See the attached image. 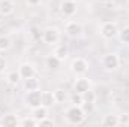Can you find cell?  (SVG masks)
Wrapping results in <instances>:
<instances>
[{"instance_id": "2", "label": "cell", "mask_w": 129, "mask_h": 127, "mask_svg": "<svg viewBox=\"0 0 129 127\" xmlns=\"http://www.w3.org/2000/svg\"><path fill=\"white\" fill-rule=\"evenodd\" d=\"M87 70H89L87 60H84L83 57H77V58L72 60V63H71V72L75 76H83V75L87 73Z\"/></svg>"}, {"instance_id": "24", "label": "cell", "mask_w": 129, "mask_h": 127, "mask_svg": "<svg viewBox=\"0 0 129 127\" xmlns=\"http://www.w3.org/2000/svg\"><path fill=\"white\" fill-rule=\"evenodd\" d=\"M71 102H72V105H78V106H83V105H84L83 94H80V93H75V91H74V94L71 96Z\"/></svg>"}, {"instance_id": "5", "label": "cell", "mask_w": 129, "mask_h": 127, "mask_svg": "<svg viewBox=\"0 0 129 127\" xmlns=\"http://www.w3.org/2000/svg\"><path fill=\"white\" fill-rule=\"evenodd\" d=\"M42 39H44V42L47 45H56L59 42V39H60V33L56 27H48L42 33Z\"/></svg>"}, {"instance_id": "19", "label": "cell", "mask_w": 129, "mask_h": 127, "mask_svg": "<svg viewBox=\"0 0 129 127\" xmlns=\"http://www.w3.org/2000/svg\"><path fill=\"white\" fill-rule=\"evenodd\" d=\"M83 100H84V105H93L95 100H96V94L93 90H87L86 93H83Z\"/></svg>"}, {"instance_id": "23", "label": "cell", "mask_w": 129, "mask_h": 127, "mask_svg": "<svg viewBox=\"0 0 129 127\" xmlns=\"http://www.w3.org/2000/svg\"><path fill=\"white\" fill-rule=\"evenodd\" d=\"M11 45H12V42H11V39L8 36H0V51L2 52L8 51L11 48Z\"/></svg>"}, {"instance_id": "16", "label": "cell", "mask_w": 129, "mask_h": 127, "mask_svg": "<svg viewBox=\"0 0 129 127\" xmlns=\"http://www.w3.org/2000/svg\"><path fill=\"white\" fill-rule=\"evenodd\" d=\"M45 64H47V67H48V69H51V70H56V69H59V67H60L62 60H60L59 57H56L54 54H51V55H48V57H47Z\"/></svg>"}, {"instance_id": "21", "label": "cell", "mask_w": 129, "mask_h": 127, "mask_svg": "<svg viewBox=\"0 0 129 127\" xmlns=\"http://www.w3.org/2000/svg\"><path fill=\"white\" fill-rule=\"evenodd\" d=\"M6 79H8V82L11 84V85H17L18 82H20V79H21V75H20V72H9L8 73V76H6Z\"/></svg>"}, {"instance_id": "12", "label": "cell", "mask_w": 129, "mask_h": 127, "mask_svg": "<svg viewBox=\"0 0 129 127\" xmlns=\"http://www.w3.org/2000/svg\"><path fill=\"white\" fill-rule=\"evenodd\" d=\"M32 117H35L38 121L42 120V118H45V117H48V108L44 106V105H39L36 108H32Z\"/></svg>"}, {"instance_id": "27", "label": "cell", "mask_w": 129, "mask_h": 127, "mask_svg": "<svg viewBox=\"0 0 129 127\" xmlns=\"http://www.w3.org/2000/svg\"><path fill=\"white\" fill-rule=\"evenodd\" d=\"M120 124H129V115L128 114L119 115V126H120Z\"/></svg>"}, {"instance_id": "26", "label": "cell", "mask_w": 129, "mask_h": 127, "mask_svg": "<svg viewBox=\"0 0 129 127\" xmlns=\"http://www.w3.org/2000/svg\"><path fill=\"white\" fill-rule=\"evenodd\" d=\"M38 126H41V127H44V126H54V121H53L51 118L45 117V118H42V120H39V121H38Z\"/></svg>"}, {"instance_id": "13", "label": "cell", "mask_w": 129, "mask_h": 127, "mask_svg": "<svg viewBox=\"0 0 129 127\" xmlns=\"http://www.w3.org/2000/svg\"><path fill=\"white\" fill-rule=\"evenodd\" d=\"M14 12L12 0H0V15H11Z\"/></svg>"}, {"instance_id": "6", "label": "cell", "mask_w": 129, "mask_h": 127, "mask_svg": "<svg viewBox=\"0 0 129 127\" xmlns=\"http://www.w3.org/2000/svg\"><path fill=\"white\" fill-rule=\"evenodd\" d=\"M77 3L74 0H63L60 5V12L64 17H74L77 14Z\"/></svg>"}, {"instance_id": "17", "label": "cell", "mask_w": 129, "mask_h": 127, "mask_svg": "<svg viewBox=\"0 0 129 127\" xmlns=\"http://www.w3.org/2000/svg\"><path fill=\"white\" fill-rule=\"evenodd\" d=\"M24 88L27 91H33V90H39V81L36 79V76H32L29 79H24Z\"/></svg>"}, {"instance_id": "15", "label": "cell", "mask_w": 129, "mask_h": 127, "mask_svg": "<svg viewBox=\"0 0 129 127\" xmlns=\"http://www.w3.org/2000/svg\"><path fill=\"white\" fill-rule=\"evenodd\" d=\"M0 126H3V127H17L18 126V120H17L15 115L8 114V115H3V118H2V121H0Z\"/></svg>"}, {"instance_id": "25", "label": "cell", "mask_w": 129, "mask_h": 127, "mask_svg": "<svg viewBox=\"0 0 129 127\" xmlns=\"http://www.w3.org/2000/svg\"><path fill=\"white\" fill-rule=\"evenodd\" d=\"M120 40L125 42V43H129V27H125L120 32Z\"/></svg>"}, {"instance_id": "4", "label": "cell", "mask_w": 129, "mask_h": 127, "mask_svg": "<svg viewBox=\"0 0 129 127\" xmlns=\"http://www.w3.org/2000/svg\"><path fill=\"white\" fill-rule=\"evenodd\" d=\"M101 64L105 70L111 72V70H116L119 66H120V58L116 52H110V54H105L101 60Z\"/></svg>"}, {"instance_id": "3", "label": "cell", "mask_w": 129, "mask_h": 127, "mask_svg": "<svg viewBox=\"0 0 129 127\" xmlns=\"http://www.w3.org/2000/svg\"><path fill=\"white\" fill-rule=\"evenodd\" d=\"M99 33H101V36H102L104 39H107V40H108V39H113V37H116L117 33H119L117 24L113 23V21H105V23L101 24Z\"/></svg>"}, {"instance_id": "8", "label": "cell", "mask_w": 129, "mask_h": 127, "mask_svg": "<svg viewBox=\"0 0 129 127\" xmlns=\"http://www.w3.org/2000/svg\"><path fill=\"white\" fill-rule=\"evenodd\" d=\"M87 90H90V81L87 78H84V76H78L77 81H75V84H74V91L83 94Z\"/></svg>"}, {"instance_id": "29", "label": "cell", "mask_w": 129, "mask_h": 127, "mask_svg": "<svg viewBox=\"0 0 129 127\" xmlns=\"http://www.w3.org/2000/svg\"><path fill=\"white\" fill-rule=\"evenodd\" d=\"M26 2H27V5H30V6H38V5H41L42 0H26Z\"/></svg>"}, {"instance_id": "7", "label": "cell", "mask_w": 129, "mask_h": 127, "mask_svg": "<svg viewBox=\"0 0 129 127\" xmlns=\"http://www.w3.org/2000/svg\"><path fill=\"white\" fill-rule=\"evenodd\" d=\"M64 32H66L68 36H71V37H78V36H81V33H83V27H81V24L77 23V21H69V23L66 24V27H64Z\"/></svg>"}, {"instance_id": "20", "label": "cell", "mask_w": 129, "mask_h": 127, "mask_svg": "<svg viewBox=\"0 0 129 127\" xmlns=\"http://www.w3.org/2000/svg\"><path fill=\"white\" fill-rule=\"evenodd\" d=\"M18 126L21 127H36L38 126V120L35 117H26L21 121H18Z\"/></svg>"}, {"instance_id": "22", "label": "cell", "mask_w": 129, "mask_h": 127, "mask_svg": "<svg viewBox=\"0 0 129 127\" xmlns=\"http://www.w3.org/2000/svg\"><path fill=\"white\" fill-rule=\"evenodd\" d=\"M53 93H54L56 103H63L64 100L68 99V94H66V91H64V90H62V88H57V90H54Z\"/></svg>"}, {"instance_id": "10", "label": "cell", "mask_w": 129, "mask_h": 127, "mask_svg": "<svg viewBox=\"0 0 129 127\" xmlns=\"http://www.w3.org/2000/svg\"><path fill=\"white\" fill-rule=\"evenodd\" d=\"M41 94H42V91H39V90L27 91V94H26V102H27V105H29L30 108L39 106V105H41Z\"/></svg>"}, {"instance_id": "9", "label": "cell", "mask_w": 129, "mask_h": 127, "mask_svg": "<svg viewBox=\"0 0 129 127\" xmlns=\"http://www.w3.org/2000/svg\"><path fill=\"white\" fill-rule=\"evenodd\" d=\"M20 75H21V79H29L32 76H36V69L32 63H23L18 69Z\"/></svg>"}, {"instance_id": "1", "label": "cell", "mask_w": 129, "mask_h": 127, "mask_svg": "<svg viewBox=\"0 0 129 127\" xmlns=\"http://www.w3.org/2000/svg\"><path fill=\"white\" fill-rule=\"evenodd\" d=\"M64 118L69 124H81L84 120H86V111H84V106H78V105H71L66 112H64Z\"/></svg>"}, {"instance_id": "18", "label": "cell", "mask_w": 129, "mask_h": 127, "mask_svg": "<svg viewBox=\"0 0 129 127\" xmlns=\"http://www.w3.org/2000/svg\"><path fill=\"white\" fill-rule=\"evenodd\" d=\"M102 124H104V126H107V127L119 126V115H113V114L105 115V118L102 120Z\"/></svg>"}, {"instance_id": "14", "label": "cell", "mask_w": 129, "mask_h": 127, "mask_svg": "<svg viewBox=\"0 0 129 127\" xmlns=\"http://www.w3.org/2000/svg\"><path fill=\"white\" fill-rule=\"evenodd\" d=\"M56 57H59L62 61H63L64 58L69 55V48H68V45H64V43H60V45H56V48H54V52H53Z\"/></svg>"}, {"instance_id": "11", "label": "cell", "mask_w": 129, "mask_h": 127, "mask_svg": "<svg viewBox=\"0 0 129 127\" xmlns=\"http://www.w3.org/2000/svg\"><path fill=\"white\" fill-rule=\"evenodd\" d=\"M41 105L51 108L53 105H56V99H54V93L53 91H42L41 94Z\"/></svg>"}, {"instance_id": "28", "label": "cell", "mask_w": 129, "mask_h": 127, "mask_svg": "<svg viewBox=\"0 0 129 127\" xmlns=\"http://www.w3.org/2000/svg\"><path fill=\"white\" fill-rule=\"evenodd\" d=\"M6 67H8V61H6V58H5L3 55H0V73L5 72Z\"/></svg>"}]
</instances>
